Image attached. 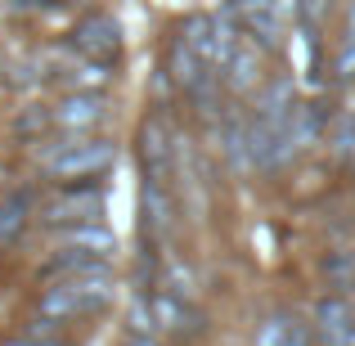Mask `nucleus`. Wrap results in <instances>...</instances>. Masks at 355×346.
Returning <instances> with one entry per match:
<instances>
[{"label":"nucleus","mask_w":355,"mask_h":346,"mask_svg":"<svg viewBox=\"0 0 355 346\" xmlns=\"http://www.w3.org/2000/svg\"><path fill=\"white\" fill-rule=\"evenodd\" d=\"M108 302H113V275H108V266L63 270L41 293V302H36V324H41V333H54L59 324L99 315Z\"/></svg>","instance_id":"1"},{"label":"nucleus","mask_w":355,"mask_h":346,"mask_svg":"<svg viewBox=\"0 0 355 346\" xmlns=\"http://www.w3.org/2000/svg\"><path fill=\"white\" fill-rule=\"evenodd\" d=\"M117 162V144L108 139H72V144H59L54 153H45V175L59 184H90L95 175H104L108 166Z\"/></svg>","instance_id":"2"},{"label":"nucleus","mask_w":355,"mask_h":346,"mask_svg":"<svg viewBox=\"0 0 355 346\" xmlns=\"http://www.w3.org/2000/svg\"><path fill=\"white\" fill-rule=\"evenodd\" d=\"M117 252V239L108 234L104 225H72L68 234H63V257L50 261V270H81V266H104L108 257Z\"/></svg>","instance_id":"3"},{"label":"nucleus","mask_w":355,"mask_h":346,"mask_svg":"<svg viewBox=\"0 0 355 346\" xmlns=\"http://www.w3.org/2000/svg\"><path fill=\"white\" fill-rule=\"evenodd\" d=\"M99 211H104L99 184H63V189L45 202V220H50V225H90Z\"/></svg>","instance_id":"4"},{"label":"nucleus","mask_w":355,"mask_h":346,"mask_svg":"<svg viewBox=\"0 0 355 346\" xmlns=\"http://www.w3.org/2000/svg\"><path fill=\"white\" fill-rule=\"evenodd\" d=\"M148 311H153V329L171 333V338H184V333L198 329V315L184 306V297H180V293H153Z\"/></svg>","instance_id":"5"},{"label":"nucleus","mask_w":355,"mask_h":346,"mask_svg":"<svg viewBox=\"0 0 355 346\" xmlns=\"http://www.w3.org/2000/svg\"><path fill=\"white\" fill-rule=\"evenodd\" d=\"M139 157H144V180L171 184V157H166V135L157 121H148L139 130Z\"/></svg>","instance_id":"6"},{"label":"nucleus","mask_w":355,"mask_h":346,"mask_svg":"<svg viewBox=\"0 0 355 346\" xmlns=\"http://www.w3.org/2000/svg\"><path fill=\"white\" fill-rule=\"evenodd\" d=\"M171 193H166V184L157 180H144V234H153V239H162L166 230H171Z\"/></svg>","instance_id":"7"},{"label":"nucleus","mask_w":355,"mask_h":346,"mask_svg":"<svg viewBox=\"0 0 355 346\" xmlns=\"http://www.w3.org/2000/svg\"><path fill=\"white\" fill-rule=\"evenodd\" d=\"M27 220H32V202H27V193H9V198H0V248L18 243V234L27 230Z\"/></svg>","instance_id":"8"},{"label":"nucleus","mask_w":355,"mask_h":346,"mask_svg":"<svg viewBox=\"0 0 355 346\" xmlns=\"http://www.w3.org/2000/svg\"><path fill=\"white\" fill-rule=\"evenodd\" d=\"M99 117H104V108H99L95 99H68V104L54 113V121L68 126V130H90V126H99Z\"/></svg>","instance_id":"9"},{"label":"nucleus","mask_w":355,"mask_h":346,"mask_svg":"<svg viewBox=\"0 0 355 346\" xmlns=\"http://www.w3.org/2000/svg\"><path fill=\"white\" fill-rule=\"evenodd\" d=\"M257 342L261 346H302V329H297V320H270Z\"/></svg>","instance_id":"10"},{"label":"nucleus","mask_w":355,"mask_h":346,"mask_svg":"<svg viewBox=\"0 0 355 346\" xmlns=\"http://www.w3.org/2000/svg\"><path fill=\"white\" fill-rule=\"evenodd\" d=\"M0 346H63L59 338H9V342H0Z\"/></svg>","instance_id":"11"},{"label":"nucleus","mask_w":355,"mask_h":346,"mask_svg":"<svg viewBox=\"0 0 355 346\" xmlns=\"http://www.w3.org/2000/svg\"><path fill=\"white\" fill-rule=\"evenodd\" d=\"M306 5H311L315 14H324V9H329V0H306Z\"/></svg>","instance_id":"12"}]
</instances>
